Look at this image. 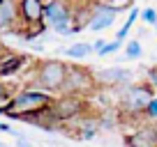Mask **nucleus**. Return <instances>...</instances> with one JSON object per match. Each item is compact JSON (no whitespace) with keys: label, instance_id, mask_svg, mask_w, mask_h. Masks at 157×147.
<instances>
[{"label":"nucleus","instance_id":"nucleus-1","mask_svg":"<svg viewBox=\"0 0 157 147\" xmlns=\"http://www.w3.org/2000/svg\"><path fill=\"white\" fill-rule=\"evenodd\" d=\"M56 97L42 90H21L12 97V101L2 108V115H10L14 120H25L35 115H44L53 106Z\"/></svg>","mask_w":157,"mask_h":147},{"label":"nucleus","instance_id":"nucleus-2","mask_svg":"<svg viewBox=\"0 0 157 147\" xmlns=\"http://www.w3.org/2000/svg\"><path fill=\"white\" fill-rule=\"evenodd\" d=\"M67 62L63 60H39L35 64V85H37L42 92H63L65 78H67Z\"/></svg>","mask_w":157,"mask_h":147},{"label":"nucleus","instance_id":"nucleus-3","mask_svg":"<svg viewBox=\"0 0 157 147\" xmlns=\"http://www.w3.org/2000/svg\"><path fill=\"white\" fill-rule=\"evenodd\" d=\"M97 88H99L97 78H95V74L88 67H83V64H69L67 67V78H65V85H63V94L86 99Z\"/></svg>","mask_w":157,"mask_h":147},{"label":"nucleus","instance_id":"nucleus-4","mask_svg":"<svg viewBox=\"0 0 157 147\" xmlns=\"http://www.w3.org/2000/svg\"><path fill=\"white\" fill-rule=\"evenodd\" d=\"M157 92L148 83H132L120 92V110L125 115H143Z\"/></svg>","mask_w":157,"mask_h":147},{"label":"nucleus","instance_id":"nucleus-5","mask_svg":"<svg viewBox=\"0 0 157 147\" xmlns=\"http://www.w3.org/2000/svg\"><path fill=\"white\" fill-rule=\"evenodd\" d=\"M88 101L81 97H69V94H60L56 97L53 106L49 108V115L53 122H74V120L83 117Z\"/></svg>","mask_w":157,"mask_h":147},{"label":"nucleus","instance_id":"nucleus-6","mask_svg":"<svg viewBox=\"0 0 157 147\" xmlns=\"http://www.w3.org/2000/svg\"><path fill=\"white\" fill-rule=\"evenodd\" d=\"M44 23L58 34H72V9L65 0H46L44 5Z\"/></svg>","mask_w":157,"mask_h":147},{"label":"nucleus","instance_id":"nucleus-7","mask_svg":"<svg viewBox=\"0 0 157 147\" xmlns=\"http://www.w3.org/2000/svg\"><path fill=\"white\" fill-rule=\"evenodd\" d=\"M44 0H16V14L28 30L44 25Z\"/></svg>","mask_w":157,"mask_h":147},{"label":"nucleus","instance_id":"nucleus-8","mask_svg":"<svg viewBox=\"0 0 157 147\" xmlns=\"http://www.w3.org/2000/svg\"><path fill=\"white\" fill-rule=\"evenodd\" d=\"M95 78H97L99 88H127V85H132V71L116 64V67H106L97 71Z\"/></svg>","mask_w":157,"mask_h":147},{"label":"nucleus","instance_id":"nucleus-9","mask_svg":"<svg viewBox=\"0 0 157 147\" xmlns=\"http://www.w3.org/2000/svg\"><path fill=\"white\" fill-rule=\"evenodd\" d=\"M116 16H118V12L113 9L109 2H97L95 7H90V25H88V30L102 32V30L111 28V25L116 23Z\"/></svg>","mask_w":157,"mask_h":147},{"label":"nucleus","instance_id":"nucleus-10","mask_svg":"<svg viewBox=\"0 0 157 147\" xmlns=\"http://www.w3.org/2000/svg\"><path fill=\"white\" fill-rule=\"evenodd\" d=\"M125 147H157V124H143L125 136Z\"/></svg>","mask_w":157,"mask_h":147},{"label":"nucleus","instance_id":"nucleus-11","mask_svg":"<svg viewBox=\"0 0 157 147\" xmlns=\"http://www.w3.org/2000/svg\"><path fill=\"white\" fill-rule=\"evenodd\" d=\"M25 64V55L21 53H2L0 55V76H12Z\"/></svg>","mask_w":157,"mask_h":147},{"label":"nucleus","instance_id":"nucleus-12","mask_svg":"<svg viewBox=\"0 0 157 147\" xmlns=\"http://www.w3.org/2000/svg\"><path fill=\"white\" fill-rule=\"evenodd\" d=\"M19 19L16 14V0H7L0 5V30H12Z\"/></svg>","mask_w":157,"mask_h":147},{"label":"nucleus","instance_id":"nucleus-13","mask_svg":"<svg viewBox=\"0 0 157 147\" xmlns=\"http://www.w3.org/2000/svg\"><path fill=\"white\" fill-rule=\"evenodd\" d=\"M139 16H141V9H139V7H132V9H129V16H127V21H125V25L120 30H118L116 32V41H120V44H123L125 41V37H127L129 34V30H132V25L136 23V19Z\"/></svg>","mask_w":157,"mask_h":147},{"label":"nucleus","instance_id":"nucleus-14","mask_svg":"<svg viewBox=\"0 0 157 147\" xmlns=\"http://www.w3.org/2000/svg\"><path fill=\"white\" fill-rule=\"evenodd\" d=\"M90 53H93V44H88V41H78V44L69 46V48L65 51V55H69L72 60H83V58H88Z\"/></svg>","mask_w":157,"mask_h":147},{"label":"nucleus","instance_id":"nucleus-15","mask_svg":"<svg viewBox=\"0 0 157 147\" xmlns=\"http://www.w3.org/2000/svg\"><path fill=\"white\" fill-rule=\"evenodd\" d=\"M143 55V48H141V41L132 39L125 44V55H120V58H127V60H139Z\"/></svg>","mask_w":157,"mask_h":147},{"label":"nucleus","instance_id":"nucleus-16","mask_svg":"<svg viewBox=\"0 0 157 147\" xmlns=\"http://www.w3.org/2000/svg\"><path fill=\"white\" fill-rule=\"evenodd\" d=\"M12 97H14V94H12V88H7L5 83H0V110L12 101Z\"/></svg>","mask_w":157,"mask_h":147},{"label":"nucleus","instance_id":"nucleus-17","mask_svg":"<svg viewBox=\"0 0 157 147\" xmlns=\"http://www.w3.org/2000/svg\"><path fill=\"white\" fill-rule=\"evenodd\" d=\"M139 19H143V23H148V25H155L157 23V9L146 7V9H141V16H139Z\"/></svg>","mask_w":157,"mask_h":147},{"label":"nucleus","instance_id":"nucleus-18","mask_svg":"<svg viewBox=\"0 0 157 147\" xmlns=\"http://www.w3.org/2000/svg\"><path fill=\"white\" fill-rule=\"evenodd\" d=\"M120 46H123V44H120V41H116V39H113V41H109V44L102 48V53H99L97 58H106V55H113V53H118V51H120Z\"/></svg>","mask_w":157,"mask_h":147},{"label":"nucleus","instance_id":"nucleus-19","mask_svg":"<svg viewBox=\"0 0 157 147\" xmlns=\"http://www.w3.org/2000/svg\"><path fill=\"white\" fill-rule=\"evenodd\" d=\"M143 117H146V120H157V97L152 99L150 103H148L146 113H143Z\"/></svg>","mask_w":157,"mask_h":147},{"label":"nucleus","instance_id":"nucleus-20","mask_svg":"<svg viewBox=\"0 0 157 147\" xmlns=\"http://www.w3.org/2000/svg\"><path fill=\"white\" fill-rule=\"evenodd\" d=\"M148 85L157 92V67H150V69H148Z\"/></svg>","mask_w":157,"mask_h":147},{"label":"nucleus","instance_id":"nucleus-21","mask_svg":"<svg viewBox=\"0 0 157 147\" xmlns=\"http://www.w3.org/2000/svg\"><path fill=\"white\" fill-rule=\"evenodd\" d=\"M19 147H33V145H30L25 138H19Z\"/></svg>","mask_w":157,"mask_h":147},{"label":"nucleus","instance_id":"nucleus-22","mask_svg":"<svg viewBox=\"0 0 157 147\" xmlns=\"http://www.w3.org/2000/svg\"><path fill=\"white\" fill-rule=\"evenodd\" d=\"M155 30H157V23H155Z\"/></svg>","mask_w":157,"mask_h":147}]
</instances>
